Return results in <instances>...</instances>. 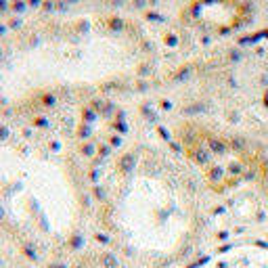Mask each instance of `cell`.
Segmentation results:
<instances>
[{
  "instance_id": "1",
  "label": "cell",
  "mask_w": 268,
  "mask_h": 268,
  "mask_svg": "<svg viewBox=\"0 0 268 268\" xmlns=\"http://www.w3.org/2000/svg\"><path fill=\"white\" fill-rule=\"evenodd\" d=\"M99 222L122 260L172 268L195 249L203 228L193 172L153 145L117 153L99 180Z\"/></svg>"
},
{
  "instance_id": "2",
  "label": "cell",
  "mask_w": 268,
  "mask_h": 268,
  "mask_svg": "<svg viewBox=\"0 0 268 268\" xmlns=\"http://www.w3.org/2000/svg\"><path fill=\"white\" fill-rule=\"evenodd\" d=\"M82 191L65 157L34 140L0 134V226L26 247L59 249L82 222Z\"/></svg>"
},
{
  "instance_id": "3",
  "label": "cell",
  "mask_w": 268,
  "mask_h": 268,
  "mask_svg": "<svg viewBox=\"0 0 268 268\" xmlns=\"http://www.w3.org/2000/svg\"><path fill=\"white\" fill-rule=\"evenodd\" d=\"M136 57L126 31L78 19L19 38L0 53V92L23 97L59 86L97 84L124 74Z\"/></svg>"
},
{
  "instance_id": "4",
  "label": "cell",
  "mask_w": 268,
  "mask_h": 268,
  "mask_svg": "<svg viewBox=\"0 0 268 268\" xmlns=\"http://www.w3.org/2000/svg\"><path fill=\"white\" fill-rule=\"evenodd\" d=\"M27 247L0 226V268H31L27 260Z\"/></svg>"
},
{
  "instance_id": "5",
  "label": "cell",
  "mask_w": 268,
  "mask_h": 268,
  "mask_svg": "<svg viewBox=\"0 0 268 268\" xmlns=\"http://www.w3.org/2000/svg\"><path fill=\"white\" fill-rule=\"evenodd\" d=\"M208 268H268V256L239 254V256H231V258L218 260L216 264H212Z\"/></svg>"
},
{
  "instance_id": "6",
  "label": "cell",
  "mask_w": 268,
  "mask_h": 268,
  "mask_svg": "<svg viewBox=\"0 0 268 268\" xmlns=\"http://www.w3.org/2000/svg\"><path fill=\"white\" fill-rule=\"evenodd\" d=\"M72 268H128V266L122 264L120 260H115L111 256L94 254V256H86L82 260H78Z\"/></svg>"
}]
</instances>
